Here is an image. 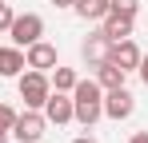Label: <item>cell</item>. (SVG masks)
Masks as SVG:
<instances>
[{
  "label": "cell",
  "mask_w": 148,
  "mask_h": 143,
  "mask_svg": "<svg viewBox=\"0 0 148 143\" xmlns=\"http://www.w3.org/2000/svg\"><path fill=\"white\" fill-rule=\"evenodd\" d=\"M128 143H148V131H136V135H132Z\"/></svg>",
  "instance_id": "19"
},
{
  "label": "cell",
  "mask_w": 148,
  "mask_h": 143,
  "mask_svg": "<svg viewBox=\"0 0 148 143\" xmlns=\"http://www.w3.org/2000/svg\"><path fill=\"white\" fill-rule=\"evenodd\" d=\"M12 123H16V111L8 103H0V131H12Z\"/></svg>",
  "instance_id": "16"
},
{
  "label": "cell",
  "mask_w": 148,
  "mask_h": 143,
  "mask_svg": "<svg viewBox=\"0 0 148 143\" xmlns=\"http://www.w3.org/2000/svg\"><path fill=\"white\" fill-rule=\"evenodd\" d=\"M16 80H20V99H24V107H36V111H40V107H44V99L52 95L48 72H36V68H32V72H20Z\"/></svg>",
  "instance_id": "2"
},
{
  "label": "cell",
  "mask_w": 148,
  "mask_h": 143,
  "mask_svg": "<svg viewBox=\"0 0 148 143\" xmlns=\"http://www.w3.org/2000/svg\"><path fill=\"white\" fill-rule=\"evenodd\" d=\"M136 72H140V80L148 84V56H140V68H136Z\"/></svg>",
  "instance_id": "18"
},
{
  "label": "cell",
  "mask_w": 148,
  "mask_h": 143,
  "mask_svg": "<svg viewBox=\"0 0 148 143\" xmlns=\"http://www.w3.org/2000/svg\"><path fill=\"white\" fill-rule=\"evenodd\" d=\"M72 8H76V16H84V20H104L108 16V0H76Z\"/></svg>",
  "instance_id": "13"
},
{
  "label": "cell",
  "mask_w": 148,
  "mask_h": 143,
  "mask_svg": "<svg viewBox=\"0 0 148 143\" xmlns=\"http://www.w3.org/2000/svg\"><path fill=\"white\" fill-rule=\"evenodd\" d=\"M100 32H104L108 40H128V36H132V20H128V16H116V12H108Z\"/></svg>",
  "instance_id": "12"
},
{
  "label": "cell",
  "mask_w": 148,
  "mask_h": 143,
  "mask_svg": "<svg viewBox=\"0 0 148 143\" xmlns=\"http://www.w3.org/2000/svg\"><path fill=\"white\" fill-rule=\"evenodd\" d=\"M24 64H28V68H36V72H52V68H56V44H48V40L28 44Z\"/></svg>",
  "instance_id": "7"
},
{
  "label": "cell",
  "mask_w": 148,
  "mask_h": 143,
  "mask_svg": "<svg viewBox=\"0 0 148 143\" xmlns=\"http://www.w3.org/2000/svg\"><path fill=\"white\" fill-rule=\"evenodd\" d=\"M108 60H112L116 68H124V72H136V68H140V48L132 44V36H128V40H112Z\"/></svg>",
  "instance_id": "6"
},
{
  "label": "cell",
  "mask_w": 148,
  "mask_h": 143,
  "mask_svg": "<svg viewBox=\"0 0 148 143\" xmlns=\"http://www.w3.org/2000/svg\"><path fill=\"white\" fill-rule=\"evenodd\" d=\"M12 16H16V12H12V8H8V4L0 0V32H8V24H12Z\"/></svg>",
  "instance_id": "17"
},
{
  "label": "cell",
  "mask_w": 148,
  "mask_h": 143,
  "mask_svg": "<svg viewBox=\"0 0 148 143\" xmlns=\"http://www.w3.org/2000/svg\"><path fill=\"white\" fill-rule=\"evenodd\" d=\"M28 64H24V52L12 44V48H0V76H20Z\"/></svg>",
  "instance_id": "11"
},
{
  "label": "cell",
  "mask_w": 148,
  "mask_h": 143,
  "mask_svg": "<svg viewBox=\"0 0 148 143\" xmlns=\"http://www.w3.org/2000/svg\"><path fill=\"white\" fill-rule=\"evenodd\" d=\"M44 119L48 123H72V99H68V92H52L48 99H44Z\"/></svg>",
  "instance_id": "8"
},
{
  "label": "cell",
  "mask_w": 148,
  "mask_h": 143,
  "mask_svg": "<svg viewBox=\"0 0 148 143\" xmlns=\"http://www.w3.org/2000/svg\"><path fill=\"white\" fill-rule=\"evenodd\" d=\"M124 76H128V72H124V68H116L112 60L96 64V84L104 88V92H112V88H124Z\"/></svg>",
  "instance_id": "10"
},
{
  "label": "cell",
  "mask_w": 148,
  "mask_h": 143,
  "mask_svg": "<svg viewBox=\"0 0 148 143\" xmlns=\"http://www.w3.org/2000/svg\"><path fill=\"white\" fill-rule=\"evenodd\" d=\"M108 12H116V16H128V20H136L140 4H136V0H108Z\"/></svg>",
  "instance_id": "15"
},
{
  "label": "cell",
  "mask_w": 148,
  "mask_h": 143,
  "mask_svg": "<svg viewBox=\"0 0 148 143\" xmlns=\"http://www.w3.org/2000/svg\"><path fill=\"white\" fill-rule=\"evenodd\" d=\"M72 143H96V139H92V135H80V139H72Z\"/></svg>",
  "instance_id": "21"
},
{
  "label": "cell",
  "mask_w": 148,
  "mask_h": 143,
  "mask_svg": "<svg viewBox=\"0 0 148 143\" xmlns=\"http://www.w3.org/2000/svg\"><path fill=\"white\" fill-rule=\"evenodd\" d=\"M0 143H8V131H0Z\"/></svg>",
  "instance_id": "22"
},
{
  "label": "cell",
  "mask_w": 148,
  "mask_h": 143,
  "mask_svg": "<svg viewBox=\"0 0 148 143\" xmlns=\"http://www.w3.org/2000/svg\"><path fill=\"white\" fill-rule=\"evenodd\" d=\"M136 111V99L128 88H112V92H104V115L108 119H128Z\"/></svg>",
  "instance_id": "5"
},
{
  "label": "cell",
  "mask_w": 148,
  "mask_h": 143,
  "mask_svg": "<svg viewBox=\"0 0 148 143\" xmlns=\"http://www.w3.org/2000/svg\"><path fill=\"white\" fill-rule=\"evenodd\" d=\"M44 127H48V119L40 115L36 107H28L24 115H16V123H12V131H8V135H16L20 143H40Z\"/></svg>",
  "instance_id": "4"
},
{
  "label": "cell",
  "mask_w": 148,
  "mask_h": 143,
  "mask_svg": "<svg viewBox=\"0 0 148 143\" xmlns=\"http://www.w3.org/2000/svg\"><path fill=\"white\" fill-rule=\"evenodd\" d=\"M52 4H56V8H72L76 0H52Z\"/></svg>",
  "instance_id": "20"
},
{
  "label": "cell",
  "mask_w": 148,
  "mask_h": 143,
  "mask_svg": "<svg viewBox=\"0 0 148 143\" xmlns=\"http://www.w3.org/2000/svg\"><path fill=\"white\" fill-rule=\"evenodd\" d=\"M108 48H112V40H108L104 32H92V36L80 44V56H84V60L96 68V64H104V60H108Z\"/></svg>",
  "instance_id": "9"
},
{
  "label": "cell",
  "mask_w": 148,
  "mask_h": 143,
  "mask_svg": "<svg viewBox=\"0 0 148 143\" xmlns=\"http://www.w3.org/2000/svg\"><path fill=\"white\" fill-rule=\"evenodd\" d=\"M76 80H80V76H76L72 68H60V64H56V68H52V92H72Z\"/></svg>",
  "instance_id": "14"
},
{
  "label": "cell",
  "mask_w": 148,
  "mask_h": 143,
  "mask_svg": "<svg viewBox=\"0 0 148 143\" xmlns=\"http://www.w3.org/2000/svg\"><path fill=\"white\" fill-rule=\"evenodd\" d=\"M8 36H12L16 48H28V44H36L44 36V20L36 12H20V16H12V24H8Z\"/></svg>",
  "instance_id": "3"
},
{
  "label": "cell",
  "mask_w": 148,
  "mask_h": 143,
  "mask_svg": "<svg viewBox=\"0 0 148 143\" xmlns=\"http://www.w3.org/2000/svg\"><path fill=\"white\" fill-rule=\"evenodd\" d=\"M100 115H104V88L96 80H76V88H72V119L84 123V127H92Z\"/></svg>",
  "instance_id": "1"
}]
</instances>
